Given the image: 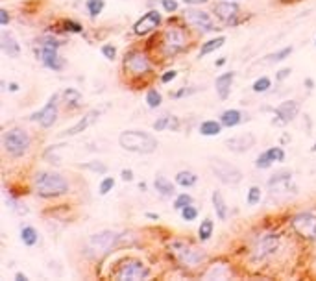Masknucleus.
<instances>
[{
  "mask_svg": "<svg viewBox=\"0 0 316 281\" xmlns=\"http://www.w3.org/2000/svg\"><path fill=\"white\" fill-rule=\"evenodd\" d=\"M163 22V15L159 11H155V9H150L148 13H144L140 17L139 21L134 24V34L142 37V35H148L155 32V30L161 26Z\"/></svg>",
  "mask_w": 316,
  "mask_h": 281,
  "instance_id": "nucleus-13",
  "label": "nucleus"
},
{
  "mask_svg": "<svg viewBox=\"0 0 316 281\" xmlns=\"http://www.w3.org/2000/svg\"><path fill=\"white\" fill-rule=\"evenodd\" d=\"M15 280H19V281H26V280H28V278H26V276L22 274V272H17V274H15Z\"/></svg>",
  "mask_w": 316,
  "mask_h": 281,
  "instance_id": "nucleus-55",
  "label": "nucleus"
},
{
  "mask_svg": "<svg viewBox=\"0 0 316 281\" xmlns=\"http://www.w3.org/2000/svg\"><path fill=\"white\" fill-rule=\"evenodd\" d=\"M290 72H292V70H290V69H281L279 72L275 74V78H277L279 82H283V80H287V78L290 76Z\"/></svg>",
  "mask_w": 316,
  "mask_h": 281,
  "instance_id": "nucleus-51",
  "label": "nucleus"
},
{
  "mask_svg": "<svg viewBox=\"0 0 316 281\" xmlns=\"http://www.w3.org/2000/svg\"><path fill=\"white\" fill-rule=\"evenodd\" d=\"M34 189L41 198H56L69 192V182L57 172H39L35 176Z\"/></svg>",
  "mask_w": 316,
  "mask_h": 281,
  "instance_id": "nucleus-2",
  "label": "nucleus"
},
{
  "mask_svg": "<svg viewBox=\"0 0 316 281\" xmlns=\"http://www.w3.org/2000/svg\"><path fill=\"white\" fill-rule=\"evenodd\" d=\"M298 113H300V104L296 100H285L274 109V124L275 126H285L298 117Z\"/></svg>",
  "mask_w": 316,
  "mask_h": 281,
  "instance_id": "nucleus-14",
  "label": "nucleus"
},
{
  "mask_svg": "<svg viewBox=\"0 0 316 281\" xmlns=\"http://www.w3.org/2000/svg\"><path fill=\"white\" fill-rule=\"evenodd\" d=\"M80 167H82V169L94 170V172H98V174H105V172H107V165H104L102 161H89V163L80 165Z\"/></svg>",
  "mask_w": 316,
  "mask_h": 281,
  "instance_id": "nucleus-43",
  "label": "nucleus"
},
{
  "mask_svg": "<svg viewBox=\"0 0 316 281\" xmlns=\"http://www.w3.org/2000/svg\"><path fill=\"white\" fill-rule=\"evenodd\" d=\"M178 78V70H167V72H163L161 74V82L163 84H170L172 80Z\"/></svg>",
  "mask_w": 316,
  "mask_h": 281,
  "instance_id": "nucleus-49",
  "label": "nucleus"
},
{
  "mask_svg": "<svg viewBox=\"0 0 316 281\" xmlns=\"http://www.w3.org/2000/svg\"><path fill=\"white\" fill-rule=\"evenodd\" d=\"M0 50L9 57L21 56V45L17 41V37L11 32H7V30L0 32Z\"/></svg>",
  "mask_w": 316,
  "mask_h": 281,
  "instance_id": "nucleus-20",
  "label": "nucleus"
},
{
  "mask_svg": "<svg viewBox=\"0 0 316 281\" xmlns=\"http://www.w3.org/2000/svg\"><path fill=\"white\" fill-rule=\"evenodd\" d=\"M189 45V37H187V32L180 26H170L167 32H165V48L169 54H180L187 48Z\"/></svg>",
  "mask_w": 316,
  "mask_h": 281,
  "instance_id": "nucleus-11",
  "label": "nucleus"
},
{
  "mask_svg": "<svg viewBox=\"0 0 316 281\" xmlns=\"http://www.w3.org/2000/svg\"><path fill=\"white\" fill-rule=\"evenodd\" d=\"M209 169L213 172V176L217 178L218 182H222L224 185H239L242 182V170L237 169L235 165L227 161H222V159H217L213 157L209 163Z\"/></svg>",
  "mask_w": 316,
  "mask_h": 281,
  "instance_id": "nucleus-6",
  "label": "nucleus"
},
{
  "mask_svg": "<svg viewBox=\"0 0 316 281\" xmlns=\"http://www.w3.org/2000/svg\"><path fill=\"white\" fill-rule=\"evenodd\" d=\"M122 69L126 70L130 76H146L152 70V63H150V57L144 52L130 50L122 59Z\"/></svg>",
  "mask_w": 316,
  "mask_h": 281,
  "instance_id": "nucleus-8",
  "label": "nucleus"
},
{
  "mask_svg": "<svg viewBox=\"0 0 316 281\" xmlns=\"http://www.w3.org/2000/svg\"><path fill=\"white\" fill-rule=\"evenodd\" d=\"M113 187H115V178H111V176H105L104 180L100 182V185H98V192L102 194V196H105V194H109V192H111Z\"/></svg>",
  "mask_w": 316,
  "mask_h": 281,
  "instance_id": "nucleus-41",
  "label": "nucleus"
},
{
  "mask_svg": "<svg viewBox=\"0 0 316 281\" xmlns=\"http://www.w3.org/2000/svg\"><path fill=\"white\" fill-rule=\"evenodd\" d=\"M98 117H100V109H92V111H89L87 115H84L82 119L78 120L74 126L67 128V130L63 132V137H74V135L85 132L87 128L92 126V124H94V122L98 120Z\"/></svg>",
  "mask_w": 316,
  "mask_h": 281,
  "instance_id": "nucleus-19",
  "label": "nucleus"
},
{
  "mask_svg": "<svg viewBox=\"0 0 316 281\" xmlns=\"http://www.w3.org/2000/svg\"><path fill=\"white\" fill-rule=\"evenodd\" d=\"M226 61H227V59H226V57H222V59H217V67H222V65H226Z\"/></svg>",
  "mask_w": 316,
  "mask_h": 281,
  "instance_id": "nucleus-57",
  "label": "nucleus"
},
{
  "mask_svg": "<svg viewBox=\"0 0 316 281\" xmlns=\"http://www.w3.org/2000/svg\"><path fill=\"white\" fill-rule=\"evenodd\" d=\"M292 47H283L281 50H277V52H274V54H268L267 57H265V63H277V61H283V59H287L290 54H292Z\"/></svg>",
  "mask_w": 316,
  "mask_h": 281,
  "instance_id": "nucleus-32",
  "label": "nucleus"
},
{
  "mask_svg": "<svg viewBox=\"0 0 316 281\" xmlns=\"http://www.w3.org/2000/svg\"><path fill=\"white\" fill-rule=\"evenodd\" d=\"M105 7V2L104 0H87V11L91 15L92 19H96L102 11H104Z\"/></svg>",
  "mask_w": 316,
  "mask_h": 281,
  "instance_id": "nucleus-36",
  "label": "nucleus"
},
{
  "mask_svg": "<svg viewBox=\"0 0 316 281\" xmlns=\"http://www.w3.org/2000/svg\"><path fill=\"white\" fill-rule=\"evenodd\" d=\"M150 270L148 267L139 259H126L120 263V267L115 270V280L122 281H134V280H144L148 278Z\"/></svg>",
  "mask_w": 316,
  "mask_h": 281,
  "instance_id": "nucleus-9",
  "label": "nucleus"
},
{
  "mask_svg": "<svg viewBox=\"0 0 316 281\" xmlns=\"http://www.w3.org/2000/svg\"><path fill=\"white\" fill-rule=\"evenodd\" d=\"M315 45H316V39H315Z\"/></svg>",
  "mask_w": 316,
  "mask_h": 281,
  "instance_id": "nucleus-60",
  "label": "nucleus"
},
{
  "mask_svg": "<svg viewBox=\"0 0 316 281\" xmlns=\"http://www.w3.org/2000/svg\"><path fill=\"white\" fill-rule=\"evenodd\" d=\"M311 150H313V152H315V154H316V142H315V146L311 148Z\"/></svg>",
  "mask_w": 316,
  "mask_h": 281,
  "instance_id": "nucleus-59",
  "label": "nucleus"
},
{
  "mask_svg": "<svg viewBox=\"0 0 316 281\" xmlns=\"http://www.w3.org/2000/svg\"><path fill=\"white\" fill-rule=\"evenodd\" d=\"M119 144L126 152L140 155L154 154L157 146H159V142H157L154 135L148 134V132H142V130H124L119 135Z\"/></svg>",
  "mask_w": 316,
  "mask_h": 281,
  "instance_id": "nucleus-1",
  "label": "nucleus"
},
{
  "mask_svg": "<svg viewBox=\"0 0 316 281\" xmlns=\"http://www.w3.org/2000/svg\"><path fill=\"white\" fill-rule=\"evenodd\" d=\"M213 13L217 15L222 22L233 24V19L239 15V4H237L235 0H224V2H218V4H215Z\"/></svg>",
  "mask_w": 316,
  "mask_h": 281,
  "instance_id": "nucleus-18",
  "label": "nucleus"
},
{
  "mask_svg": "<svg viewBox=\"0 0 316 281\" xmlns=\"http://www.w3.org/2000/svg\"><path fill=\"white\" fill-rule=\"evenodd\" d=\"M213 232H215V222L211 218H204L200 228H198V239L205 242V240H209L213 237Z\"/></svg>",
  "mask_w": 316,
  "mask_h": 281,
  "instance_id": "nucleus-31",
  "label": "nucleus"
},
{
  "mask_svg": "<svg viewBox=\"0 0 316 281\" xmlns=\"http://www.w3.org/2000/svg\"><path fill=\"white\" fill-rule=\"evenodd\" d=\"M265 154L268 155V159L272 163H281L285 161V150L281 146H272L268 148V150H265Z\"/></svg>",
  "mask_w": 316,
  "mask_h": 281,
  "instance_id": "nucleus-38",
  "label": "nucleus"
},
{
  "mask_svg": "<svg viewBox=\"0 0 316 281\" xmlns=\"http://www.w3.org/2000/svg\"><path fill=\"white\" fill-rule=\"evenodd\" d=\"M290 224L294 228V232L298 235H302L303 239L316 240V215L309 213V211H303L292 217Z\"/></svg>",
  "mask_w": 316,
  "mask_h": 281,
  "instance_id": "nucleus-10",
  "label": "nucleus"
},
{
  "mask_svg": "<svg viewBox=\"0 0 316 281\" xmlns=\"http://www.w3.org/2000/svg\"><path fill=\"white\" fill-rule=\"evenodd\" d=\"M146 218H152V220H157L159 215H155V213H146Z\"/></svg>",
  "mask_w": 316,
  "mask_h": 281,
  "instance_id": "nucleus-58",
  "label": "nucleus"
},
{
  "mask_svg": "<svg viewBox=\"0 0 316 281\" xmlns=\"http://www.w3.org/2000/svg\"><path fill=\"white\" fill-rule=\"evenodd\" d=\"M2 146H4V152L7 155L21 157L30 150L32 139L22 128H11V130L4 132V135H2Z\"/></svg>",
  "mask_w": 316,
  "mask_h": 281,
  "instance_id": "nucleus-4",
  "label": "nucleus"
},
{
  "mask_svg": "<svg viewBox=\"0 0 316 281\" xmlns=\"http://www.w3.org/2000/svg\"><path fill=\"white\" fill-rule=\"evenodd\" d=\"M303 84H305L307 89H315V80H313V78H305V82H303Z\"/></svg>",
  "mask_w": 316,
  "mask_h": 281,
  "instance_id": "nucleus-54",
  "label": "nucleus"
},
{
  "mask_svg": "<svg viewBox=\"0 0 316 281\" xmlns=\"http://www.w3.org/2000/svg\"><path fill=\"white\" fill-rule=\"evenodd\" d=\"M213 207H215V213H217L218 220H226L227 218V205H226V200L222 196L220 190H213Z\"/></svg>",
  "mask_w": 316,
  "mask_h": 281,
  "instance_id": "nucleus-27",
  "label": "nucleus"
},
{
  "mask_svg": "<svg viewBox=\"0 0 316 281\" xmlns=\"http://www.w3.org/2000/svg\"><path fill=\"white\" fill-rule=\"evenodd\" d=\"M226 43V37L224 35H220V37H215V39H209V41H205L204 45H202V48H200V52H198V57L202 59V57H205L207 54H213L215 50L222 48Z\"/></svg>",
  "mask_w": 316,
  "mask_h": 281,
  "instance_id": "nucleus-28",
  "label": "nucleus"
},
{
  "mask_svg": "<svg viewBox=\"0 0 316 281\" xmlns=\"http://www.w3.org/2000/svg\"><path fill=\"white\" fill-rule=\"evenodd\" d=\"M0 24H2V26H7V24H9V15H7L6 9H0Z\"/></svg>",
  "mask_w": 316,
  "mask_h": 281,
  "instance_id": "nucleus-52",
  "label": "nucleus"
},
{
  "mask_svg": "<svg viewBox=\"0 0 316 281\" xmlns=\"http://www.w3.org/2000/svg\"><path fill=\"white\" fill-rule=\"evenodd\" d=\"M270 87H272V80L268 76H261L252 84V91L253 93H267Z\"/></svg>",
  "mask_w": 316,
  "mask_h": 281,
  "instance_id": "nucleus-34",
  "label": "nucleus"
},
{
  "mask_svg": "<svg viewBox=\"0 0 316 281\" xmlns=\"http://www.w3.org/2000/svg\"><path fill=\"white\" fill-rule=\"evenodd\" d=\"M189 204H194L190 194H178V196L174 198V209L176 211H178V209L181 211L183 207H187Z\"/></svg>",
  "mask_w": 316,
  "mask_h": 281,
  "instance_id": "nucleus-42",
  "label": "nucleus"
},
{
  "mask_svg": "<svg viewBox=\"0 0 316 281\" xmlns=\"http://www.w3.org/2000/svg\"><path fill=\"white\" fill-rule=\"evenodd\" d=\"M120 178L124 182H134V170L132 169H122L120 170Z\"/></svg>",
  "mask_w": 316,
  "mask_h": 281,
  "instance_id": "nucleus-50",
  "label": "nucleus"
},
{
  "mask_svg": "<svg viewBox=\"0 0 316 281\" xmlns=\"http://www.w3.org/2000/svg\"><path fill=\"white\" fill-rule=\"evenodd\" d=\"M174 182L180 185V187H185V189H190V187H194L198 183V176L194 172H190V170H180L178 174H176Z\"/></svg>",
  "mask_w": 316,
  "mask_h": 281,
  "instance_id": "nucleus-29",
  "label": "nucleus"
},
{
  "mask_svg": "<svg viewBox=\"0 0 316 281\" xmlns=\"http://www.w3.org/2000/svg\"><path fill=\"white\" fill-rule=\"evenodd\" d=\"M154 189L157 190V194L163 198H170L174 196V183L170 182L169 178H165V176H157L154 180Z\"/></svg>",
  "mask_w": 316,
  "mask_h": 281,
  "instance_id": "nucleus-24",
  "label": "nucleus"
},
{
  "mask_svg": "<svg viewBox=\"0 0 316 281\" xmlns=\"http://www.w3.org/2000/svg\"><path fill=\"white\" fill-rule=\"evenodd\" d=\"M41 47H52V48H59L61 47V41L52 37V35H45L41 39Z\"/></svg>",
  "mask_w": 316,
  "mask_h": 281,
  "instance_id": "nucleus-47",
  "label": "nucleus"
},
{
  "mask_svg": "<svg viewBox=\"0 0 316 281\" xmlns=\"http://www.w3.org/2000/svg\"><path fill=\"white\" fill-rule=\"evenodd\" d=\"M198 218V207L194 204H189L187 207H183L181 209V220L185 222H192V220H196Z\"/></svg>",
  "mask_w": 316,
  "mask_h": 281,
  "instance_id": "nucleus-40",
  "label": "nucleus"
},
{
  "mask_svg": "<svg viewBox=\"0 0 316 281\" xmlns=\"http://www.w3.org/2000/svg\"><path fill=\"white\" fill-rule=\"evenodd\" d=\"M227 276H231V272L229 270H220V267H215V270H211V272H207L205 274V278H209V280H217V278H227Z\"/></svg>",
  "mask_w": 316,
  "mask_h": 281,
  "instance_id": "nucleus-48",
  "label": "nucleus"
},
{
  "mask_svg": "<svg viewBox=\"0 0 316 281\" xmlns=\"http://www.w3.org/2000/svg\"><path fill=\"white\" fill-rule=\"evenodd\" d=\"M255 167L261 169V170H267V169L272 167V161H270V159H268V155L263 152V154H259V157L255 159Z\"/></svg>",
  "mask_w": 316,
  "mask_h": 281,
  "instance_id": "nucleus-44",
  "label": "nucleus"
},
{
  "mask_svg": "<svg viewBox=\"0 0 316 281\" xmlns=\"http://www.w3.org/2000/svg\"><path fill=\"white\" fill-rule=\"evenodd\" d=\"M7 89H9L11 93H17V91H19V84H9V87H7Z\"/></svg>",
  "mask_w": 316,
  "mask_h": 281,
  "instance_id": "nucleus-56",
  "label": "nucleus"
},
{
  "mask_svg": "<svg viewBox=\"0 0 316 281\" xmlns=\"http://www.w3.org/2000/svg\"><path fill=\"white\" fill-rule=\"evenodd\" d=\"M281 246V235L275 232H265L257 235L252 244V259L255 263L267 261L268 257H272Z\"/></svg>",
  "mask_w": 316,
  "mask_h": 281,
  "instance_id": "nucleus-5",
  "label": "nucleus"
},
{
  "mask_svg": "<svg viewBox=\"0 0 316 281\" xmlns=\"http://www.w3.org/2000/svg\"><path fill=\"white\" fill-rule=\"evenodd\" d=\"M61 98L69 105H80V102H82V93L78 91V89L69 87V89H65V91L61 93Z\"/></svg>",
  "mask_w": 316,
  "mask_h": 281,
  "instance_id": "nucleus-33",
  "label": "nucleus"
},
{
  "mask_svg": "<svg viewBox=\"0 0 316 281\" xmlns=\"http://www.w3.org/2000/svg\"><path fill=\"white\" fill-rule=\"evenodd\" d=\"M187 6H200V4H207L209 0H183Z\"/></svg>",
  "mask_w": 316,
  "mask_h": 281,
  "instance_id": "nucleus-53",
  "label": "nucleus"
},
{
  "mask_svg": "<svg viewBox=\"0 0 316 281\" xmlns=\"http://www.w3.org/2000/svg\"><path fill=\"white\" fill-rule=\"evenodd\" d=\"M242 120H244V113L240 111V109H226V111H222V115H220V122H222L224 128L239 126Z\"/></svg>",
  "mask_w": 316,
  "mask_h": 281,
  "instance_id": "nucleus-23",
  "label": "nucleus"
},
{
  "mask_svg": "<svg viewBox=\"0 0 316 281\" xmlns=\"http://www.w3.org/2000/svg\"><path fill=\"white\" fill-rule=\"evenodd\" d=\"M61 26H63V30L69 32V34H84V26L78 21H72V19H65V21L61 22Z\"/></svg>",
  "mask_w": 316,
  "mask_h": 281,
  "instance_id": "nucleus-39",
  "label": "nucleus"
},
{
  "mask_svg": "<svg viewBox=\"0 0 316 281\" xmlns=\"http://www.w3.org/2000/svg\"><path fill=\"white\" fill-rule=\"evenodd\" d=\"M154 130L155 132H165V130L178 132V130H180V120H178V117H172V115L159 117V119L154 122Z\"/></svg>",
  "mask_w": 316,
  "mask_h": 281,
  "instance_id": "nucleus-25",
  "label": "nucleus"
},
{
  "mask_svg": "<svg viewBox=\"0 0 316 281\" xmlns=\"http://www.w3.org/2000/svg\"><path fill=\"white\" fill-rule=\"evenodd\" d=\"M41 61L50 70H61L65 67V61L59 57L57 48L52 47H41Z\"/></svg>",
  "mask_w": 316,
  "mask_h": 281,
  "instance_id": "nucleus-22",
  "label": "nucleus"
},
{
  "mask_svg": "<svg viewBox=\"0 0 316 281\" xmlns=\"http://www.w3.org/2000/svg\"><path fill=\"white\" fill-rule=\"evenodd\" d=\"M233 80H235V72H233V70H227V72H224V74L217 76V80H215V91H217L218 98L220 100L229 98Z\"/></svg>",
  "mask_w": 316,
  "mask_h": 281,
  "instance_id": "nucleus-21",
  "label": "nucleus"
},
{
  "mask_svg": "<svg viewBox=\"0 0 316 281\" xmlns=\"http://www.w3.org/2000/svg\"><path fill=\"white\" fill-rule=\"evenodd\" d=\"M169 252L172 253V257H174L181 267H187V268L198 267V265L205 259V253L202 252L200 248L189 244V242H185V240H172L169 244Z\"/></svg>",
  "mask_w": 316,
  "mask_h": 281,
  "instance_id": "nucleus-3",
  "label": "nucleus"
},
{
  "mask_svg": "<svg viewBox=\"0 0 316 281\" xmlns=\"http://www.w3.org/2000/svg\"><path fill=\"white\" fill-rule=\"evenodd\" d=\"M268 189L274 196H285V194H298V187L292 183V176L290 172H283V174H274L268 182Z\"/></svg>",
  "mask_w": 316,
  "mask_h": 281,
  "instance_id": "nucleus-12",
  "label": "nucleus"
},
{
  "mask_svg": "<svg viewBox=\"0 0 316 281\" xmlns=\"http://www.w3.org/2000/svg\"><path fill=\"white\" fill-rule=\"evenodd\" d=\"M163 102V96L161 93L157 91V89H148L146 93V105L148 107H152V109H155V107H159Z\"/></svg>",
  "mask_w": 316,
  "mask_h": 281,
  "instance_id": "nucleus-35",
  "label": "nucleus"
},
{
  "mask_svg": "<svg viewBox=\"0 0 316 281\" xmlns=\"http://www.w3.org/2000/svg\"><path fill=\"white\" fill-rule=\"evenodd\" d=\"M100 52H102V56H104L105 59H109V61H113V59L117 57V48H115V45H104Z\"/></svg>",
  "mask_w": 316,
  "mask_h": 281,
  "instance_id": "nucleus-45",
  "label": "nucleus"
},
{
  "mask_svg": "<svg viewBox=\"0 0 316 281\" xmlns=\"http://www.w3.org/2000/svg\"><path fill=\"white\" fill-rule=\"evenodd\" d=\"M59 98H61V94H59V93H54L41 109H37V111H34L30 115L28 120L30 122H37V124L43 128H52L56 124L57 115H59V107H57Z\"/></svg>",
  "mask_w": 316,
  "mask_h": 281,
  "instance_id": "nucleus-7",
  "label": "nucleus"
},
{
  "mask_svg": "<svg viewBox=\"0 0 316 281\" xmlns=\"http://www.w3.org/2000/svg\"><path fill=\"white\" fill-rule=\"evenodd\" d=\"M261 198H263V190H261V187L253 185V187L248 189V194H246V202H248V205H257L261 202Z\"/></svg>",
  "mask_w": 316,
  "mask_h": 281,
  "instance_id": "nucleus-37",
  "label": "nucleus"
},
{
  "mask_svg": "<svg viewBox=\"0 0 316 281\" xmlns=\"http://www.w3.org/2000/svg\"><path fill=\"white\" fill-rule=\"evenodd\" d=\"M257 142V137L253 134H240V135H233L229 139H226V148L233 152V154H244L248 150H252Z\"/></svg>",
  "mask_w": 316,
  "mask_h": 281,
  "instance_id": "nucleus-15",
  "label": "nucleus"
},
{
  "mask_svg": "<svg viewBox=\"0 0 316 281\" xmlns=\"http://www.w3.org/2000/svg\"><path fill=\"white\" fill-rule=\"evenodd\" d=\"M159 4H161V7L167 13H174V11H178V7H180L178 0H159Z\"/></svg>",
  "mask_w": 316,
  "mask_h": 281,
  "instance_id": "nucleus-46",
  "label": "nucleus"
},
{
  "mask_svg": "<svg viewBox=\"0 0 316 281\" xmlns=\"http://www.w3.org/2000/svg\"><path fill=\"white\" fill-rule=\"evenodd\" d=\"M37 239H39V233H37L34 226H24L21 230V240L24 246L32 248V246L37 244Z\"/></svg>",
  "mask_w": 316,
  "mask_h": 281,
  "instance_id": "nucleus-30",
  "label": "nucleus"
},
{
  "mask_svg": "<svg viewBox=\"0 0 316 281\" xmlns=\"http://www.w3.org/2000/svg\"><path fill=\"white\" fill-rule=\"evenodd\" d=\"M198 132L204 137H217L222 132V122L220 120H204L198 128Z\"/></svg>",
  "mask_w": 316,
  "mask_h": 281,
  "instance_id": "nucleus-26",
  "label": "nucleus"
},
{
  "mask_svg": "<svg viewBox=\"0 0 316 281\" xmlns=\"http://www.w3.org/2000/svg\"><path fill=\"white\" fill-rule=\"evenodd\" d=\"M185 19L192 24V26H196V28L204 30V32H215L217 26H215V22L211 19V15L204 9H194V7H189L187 11H185Z\"/></svg>",
  "mask_w": 316,
  "mask_h": 281,
  "instance_id": "nucleus-16",
  "label": "nucleus"
},
{
  "mask_svg": "<svg viewBox=\"0 0 316 281\" xmlns=\"http://www.w3.org/2000/svg\"><path fill=\"white\" fill-rule=\"evenodd\" d=\"M117 239H119V235L113 232H100V233H94L91 237V240H89V244H91V248L94 250V252L98 253H104L107 252L109 248H113L115 246V242H117Z\"/></svg>",
  "mask_w": 316,
  "mask_h": 281,
  "instance_id": "nucleus-17",
  "label": "nucleus"
}]
</instances>
